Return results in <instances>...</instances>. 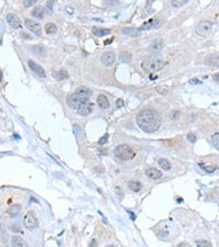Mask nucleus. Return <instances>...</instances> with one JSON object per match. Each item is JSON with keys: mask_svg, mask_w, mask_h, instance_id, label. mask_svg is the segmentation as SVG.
<instances>
[{"mask_svg": "<svg viewBox=\"0 0 219 247\" xmlns=\"http://www.w3.org/2000/svg\"><path fill=\"white\" fill-rule=\"evenodd\" d=\"M120 59L123 63H130L132 61V55L127 53V52H122L120 54Z\"/></svg>", "mask_w": 219, "mask_h": 247, "instance_id": "obj_23", "label": "nucleus"}, {"mask_svg": "<svg viewBox=\"0 0 219 247\" xmlns=\"http://www.w3.org/2000/svg\"><path fill=\"white\" fill-rule=\"evenodd\" d=\"M23 223L26 228H30V230H33V228H36L38 226V222H37V219L35 216L33 211H29L28 213L24 215V219H23Z\"/></svg>", "mask_w": 219, "mask_h": 247, "instance_id": "obj_6", "label": "nucleus"}, {"mask_svg": "<svg viewBox=\"0 0 219 247\" xmlns=\"http://www.w3.org/2000/svg\"><path fill=\"white\" fill-rule=\"evenodd\" d=\"M96 102H98V105H99L100 108H102V109H108V107H110V101H108V99L104 96V95H100V96H98V98H96Z\"/></svg>", "mask_w": 219, "mask_h": 247, "instance_id": "obj_13", "label": "nucleus"}, {"mask_svg": "<svg viewBox=\"0 0 219 247\" xmlns=\"http://www.w3.org/2000/svg\"><path fill=\"white\" fill-rule=\"evenodd\" d=\"M123 33L127 34V35L132 36V38H137L139 35V30H136L134 28H124L123 29Z\"/></svg>", "mask_w": 219, "mask_h": 247, "instance_id": "obj_19", "label": "nucleus"}, {"mask_svg": "<svg viewBox=\"0 0 219 247\" xmlns=\"http://www.w3.org/2000/svg\"><path fill=\"white\" fill-rule=\"evenodd\" d=\"M211 142H213V145L219 151V133H215L211 136Z\"/></svg>", "mask_w": 219, "mask_h": 247, "instance_id": "obj_27", "label": "nucleus"}, {"mask_svg": "<svg viewBox=\"0 0 219 247\" xmlns=\"http://www.w3.org/2000/svg\"><path fill=\"white\" fill-rule=\"evenodd\" d=\"M162 47H163V42H162L161 40H156V41H153V43L151 44V50L156 51V52H159Z\"/></svg>", "mask_w": 219, "mask_h": 247, "instance_id": "obj_24", "label": "nucleus"}, {"mask_svg": "<svg viewBox=\"0 0 219 247\" xmlns=\"http://www.w3.org/2000/svg\"><path fill=\"white\" fill-rule=\"evenodd\" d=\"M7 22L10 24V26H12L13 29H20V28H22V23H21L20 19L14 13H9V14H7Z\"/></svg>", "mask_w": 219, "mask_h": 247, "instance_id": "obj_9", "label": "nucleus"}, {"mask_svg": "<svg viewBox=\"0 0 219 247\" xmlns=\"http://www.w3.org/2000/svg\"><path fill=\"white\" fill-rule=\"evenodd\" d=\"M74 133L77 135V136H79V135H80V133H81V129H80V127H79V125H77V124H74Z\"/></svg>", "mask_w": 219, "mask_h": 247, "instance_id": "obj_32", "label": "nucleus"}, {"mask_svg": "<svg viewBox=\"0 0 219 247\" xmlns=\"http://www.w3.org/2000/svg\"><path fill=\"white\" fill-rule=\"evenodd\" d=\"M114 153H115L116 157H118L122 160H130V159H133L136 156V151L132 146L126 145V144L117 146L115 148Z\"/></svg>", "mask_w": 219, "mask_h": 247, "instance_id": "obj_3", "label": "nucleus"}, {"mask_svg": "<svg viewBox=\"0 0 219 247\" xmlns=\"http://www.w3.org/2000/svg\"><path fill=\"white\" fill-rule=\"evenodd\" d=\"M186 2H187V0H173V1H171V4L173 7H181L183 4H185Z\"/></svg>", "mask_w": 219, "mask_h": 247, "instance_id": "obj_28", "label": "nucleus"}, {"mask_svg": "<svg viewBox=\"0 0 219 247\" xmlns=\"http://www.w3.org/2000/svg\"><path fill=\"white\" fill-rule=\"evenodd\" d=\"M128 188L130 189L132 191H134V192H138L142 188V184H141V182L137 181V180H130L128 182Z\"/></svg>", "mask_w": 219, "mask_h": 247, "instance_id": "obj_17", "label": "nucleus"}, {"mask_svg": "<svg viewBox=\"0 0 219 247\" xmlns=\"http://www.w3.org/2000/svg\"><path fill=\"white\" fill-rule=\"evenodd\" d=\"M20 211H21L20 204H12L7 209V214L13 218V216H17L18 214L20 213Z\"/></svg>", "mask_w": 219, "mask_h": 247, "instance_id": "obj_15", "label": "nucleus"}, {"mask_svg": "<svg viewBox=\"0 0 219 247\" xmlns=\"http://www.w3.org/2000/svg\"><path fill=\"white\" fill-rule=\"evenodd\" d=\"M137 124L142 131L153 133L161 125V117L153 109H144L137 114Z\"/></svg>", "mask_w": 219, "mask_h": 247, "instance_id": "obj_1", "label": "nucleus"}, {"mask_svg": "<svg viewBox=\"0 0 219 247\" xmlns=\"http://www.w3.org/2000/svg\"><path fill=\"white\" fill-rule=\"evenodd\" d=\"M116 105H117L118 108H120V107H123V105H124V101L122 100V99H118V100L116 101Z\"/></svg>", "mask_w": 219, "mask_h": 247, "instance_id": "obj_35", "label": "nucleus"}, {"mask_svg": "<svg viewBox=\"0 0 219 247\" xmlns=\"http://www.w3.org/2000/svg\"><path fill=\"white\" fill-rule=\"evenodd\" d=\"M115 58H116L115 54H114L112 51L104 52L103 54L101 55V62H102L105 66H111V65H113V63L115 62Z\"/></svg>", "mask_w": 219, "mask_h": 247, "instance_id": "obj_8", "label": "nucleus"}, {"mask_svg": "<svg viewBox=\"0 0 219 247\" xmlns=\"http://www.w3.org/2000/svg\"><path fill=\"white\" fill-rule=\"evenodd\" d=\"M11 243H12V247H29L26 242L20 236H13Z\"/></svg>", "mask_w": 219, "mask_h": 247, "instance_id": "obj_14", "label": "nucleus"}, {"mask_svg": "<svg viewBox=\"0 0 219 247\" xmlns=\"http://www.w3.org/2000/svg\"><path fill=\"white\" fill-rule=\"evenodd\" d=\"M196 246L197 247H213L211 244L208 242V241H205V239H199V241H196Z\"/></svg>", "mask_w": 219, "mask_h": 247, "instance_id": "obj_26", "label": "nucleus"}, {"mask_svg": "<svg viewBox=\"0 0 219 247\" xmlns=\"http://www.w3.org/2000/svg\"><path fill=\"white\" fill-rule=\"evenodd\" d=\"M35 4H36V0H25V1H23V4H24L25 8L32 7V6H34Z\"/></svg>", "mask_w": 219, "mask_h": 247, "instance_id": "obj_30", "label": "nucleus"}, {"mask_svg": "<svg viewBox=\"0 0 219 247\" xmlns=\"http://www.w3.org/2000/svg\"><path fill=\"white\" fill-rule=\"evenodd\" d=\"M28 65H29V67L31 68V70L34 71L37 76H40V77H42V78L46 77V74H45L44 68L42 67V66H40L38 64H36L35 62H33V61H29V62H28Z\"/></svg>", "mask_w": 219, "mask_h": 247, "instance_id": "obj_10", "label": "nucleus"}, {"mask_svg": "<svg viewBox=\"0 0 219 247\" xmlns=\"http://www.w3.org/2000/svg\"><path fill=\"white\" fill-rule=\"evenodd\" d=\"M53 75H54L55 78H57L58 80H62V79H66V78H68L69 76H68V73H67V70H65V69H62V70H59L56 74V73H53Z\"/></svg>", "mask_w": 219, "mask_h": 247, "instance_id": "obj_22", "label": "nucleus"}, {"mask_svg": "<svg viewBox=\"0 0 219 247\" xmlns=\"http://www.w3.org/2000/svg\"><path fill=\"white\" fill-rule=\"evenodd\" d=\"M213 78L216 80V81H219V73H217V74H215V75L213 76Z\"/></svg>", "mask_w": 219, "mask_h": 247, "instance_id": "obj_40", "label": "nucleus"}, {"mask_svg": "<svg viewBox=\"0 0 219 247\" xmlns=\"http://www.w3.org/2000/svg\"><path fill=\"white\" fill-rule=\"evenodd\" d=\"M163 66H164V63L161 59L158 58H148L141 62V68L146 71H149V73L160 70Z\"/></svg>", "mask_w": 219, "mask_h": 247, "instance_id": "obj_4", "label": "nucleus"}, {"mask_svg": "<svg viewBox=\"0 0 219 247\" xmlns=\"http://www.w3.org/2000/svg\"><path fill=\"white\" fill-rule=\"evenodd\" d=\"M32 16L35 18H38V19H42L43 16H44V10H43V8H41V7L35 8L33 11H32Z\"/></svg>", "mask_w": 219, "mask_h": 247, "instance_id": "obj_25", "label": "nucleus"}, {"mask_svg": "<svg viewBox=\"0 0 219 247\" xmlns=\"http://www.w3.org/2000/svg\"><path fill=\"white\" fill-rule=\"evenodd\" d=\"M178 247H191V246H190V244H187V243H181V244H179Z\"/></svg>", "mask_w": 219, "mask_h": 247, "instance_id": "obj_38", "label": "nucleus"}, {"mask_svg": "<svg viewBox=\"0 0 219 247\" xmlns=\"http://www.w3.org/2000/svg\"><path fill=\"white\" fill-rule=\"evenodd\" d=\"M25 26H26L31 32H33L35 35L41 36L42 28L38 22L34 21V20H31V19H28V20H25Z\"/></svg>", "mask_w": 219, "mask_h": 247, "instance_id": "obj_7", "label": "nucleus"}, {"mask_svg": "<svg viewBox=\"0 0 219 247\" xmlns=\"http://www.w3.org/2000/svg\"><path fill=\"white\" fill-rule=\"evenodd\" d=\"M159 25H160L159 20L155 19V20H150V21L146 22L145 24H142L139 28V30H149V29H152V28H158Z\"/></svg>", "mask_w": 219, "mask_h": 247, "instance_id": "obj_16", "label": "nucleus"}, {"mask_svg": "<svg viewBox=\"0 0 219 247\" xmlns=\"http://www.w3.org/2000/svg\"><path fill=\"white\" fill-rule=\"evenodd\" d=\"M112 41H113V38H110V40H106V41H104V44H108V43H111Z\"/></svg>", "mask_w": 219, "mask_h": 247, "instance_id": "obj_44", "label": "nucleus"}, {"mask_svg": "<svg viewBox=\"0 0 219 247\" xmlns=\"http://www.w3.org/2000/svg\"><path fill=\"white\" fill-rule=\"evenodd\" d=\"M156 90H157V92L158 93H160V95H165V93L168 92V88L164 87V86H158L157 88H156Z\"/></svg>", "mask_w": 219, "mask_h": 247, "instance_id": "obj_29", "label": "nucleus"}, {"mask_svg": "<svg viewBox=\"0 0 219 247\" xmlns=\"http://www.w3.org/2000/svg\"><path fill=\"white\" fill-rule=\"evenodd\" d=\"M92 33L94 34L95 36L101 38V36H105V35H108V34L111 33V30L101 29V28H93V29H92Z\"/></svg>", "mask_w": 219, "mask_h": 247, "instance_id": "obj_18", "label": "nucleus"}, {"mask_svg": "<svg viewBox=\"0 0 219 247\" xmlns=\"http://www.w3.org/2000/svg\"><path fill=\"white\" fill-rule=\"evenodd\" d=\"M211 28H213V23L210 21L204 20V21H201L197 24L195 31H196V33L198 34L199 36H206V35L210 33Z\"/></svg>", "mask_w": 219, "mask_h": 247, "instance_id": "obj_5", "label": "nucleus"}, {"mask_svg": "<svg viewBox=\"0 0 219 247\" xmlns=\"http://www.w3.org/2000/svg\"><path fill=\"white\" fill-rule=\"evenodd\" d=\"M179 114H180V113H179L178 111H176V112H173V113H172V117H173V119H175V117H178Z\"/></svg>", "mask_w": 219, "mask_h": 247, "instance_id": "obj_42", "label": "nucleus"}, {"mask_svg": "<svg viewBox=\"0 0 219 247\" xmlns=\"http://www.w3.org/2000/svg\"><path fill=\"white\" fill-rule=\"evenodd\" d=\"M90 247H96V242H95V239H93L92 241L91 245H90Z\"/></svg>", "mask_w": 219, "mask_h": 247, "instance_id": "obj_43", "label": "nucleus"}, {"mask_svg": "<svg viewBox=\"0 0 219 247\" xmlns=\"http://www.w3.org/2000/svg\"><path fill=\"white\" fill-rule=\"evenodd\" d=\"M196 135L194 134V133H189V135H187V140H189V142L191 143H195L196 142Z\"/></svg>", "mask_w": 219, "mask_h": 247, "instance_id": "obj_31", "label": "nucleus"}, {"mask_svg": "<svg viewBox=\"0 0 219 247\" xmlns=\"http://www.w3.org/2000/svg\"><path fill=\"white\" fill-rule=\"evenodd\" d=\"M146 175H147V177H149L150 179L157 180L162 177V172H160V170L156 169V168H147V169H146Z\"/></svg>", "mask_w": 219, "mask_h": 247, "instance_id": "obj_12", "label": "nucleus"}, {"mask_svg": "<svg viewBox=\"0 0 219 247\" xmlns=\"http://www.w3.org/2000/svg\"><path fill=\"white\" fill-rule=\"evenodd\" d=\"M158 165H159L163 170H170V169H171V163L165 158L158 159Z\"/></svg>", "mask_w": 219, "mask_h": 247, "instance_id": "obj_20", "label": "nucleus"}, {"mask_svg": "<svg viewBox=\"0 0 219 247\" xmlns=\"http://www.w3.org/2000/svg\"><path fill=\"white\" fill-rule=\"evenodd\" d=\"M108 134L106 133V134L104 135L103 137H101L99 140V144H104V143H106V141H108Z\"/></svg>", "mask_w": 219, "mask_h": 247, "instance_id": "obj_34", "label": "nucleus"}, {"mask_svg": "<svg viewBox=\"0 0 219 247\" xmlns=\"http://www.w3.org/2000/svg\"><path fill=\"white\" fill-rule=\"evenodd\" d=\"M12 228V231L13 232H18V233H23L22 231L20 230V228H18V227H16V226H13V227H11Z\"/></svg>", "mask_w": 219, "mask_h": 247, "instance_id": "obj_39", "label": "nucleus"}, {"mask_svg": "<svg viewBox=\"0 0 219 247\" xmlns=\"http://www.w3.org/2000/svg\"><path fill=\"white\" fill-rule=\"evenodd\" d=\"M45 31H46V33H48V34H54V33L57 32V26H56L55 23H52V22H50V23H46Z\"/></svg>", "mask_w": 219, "mask_h": 247, "instance_id": "obj_21", "label": "nucleus"}, {"mask_svg": "<svg viewBox=\"0 0 219 247\" xmlns=\"http://www.w3.org/2000/svg\"><path fill=\"white\" fill-rule=\"evenodd\" d=\"M91 95L92 91L90 89H88L87 87H79L77 89V91L67 98V103H68V105L70 107L71 109L77 112L81 105L89 102V101H91L90 100V96Z\"/></svg>", "mask_w": 219, "mask_h": 247, "instance_id": "obj_2", "label": "nucleus"}, {"mask_svg": "<svg viewBox=\"0 0 219 247\" xmlns=\"http://www.w3.org/2000/svg\"><path fill=\"white\" fill-rule=\"evenodd\" d=\"M201 83H202V81H201V80H198V79H196V78L190 80V84H201Z\"/></svg>", "mask_w": 219, "mask_h": 247, "instance_id": "obj_37", "label": "nucleus"}, {"mask_svg": "<svg viewBox=\"0 0 219 247\" xmlns=\"http://www.w3.org/2000/svg\"><path fill=\"white\" fill-rule=\"evenodd\" d=\"M53 4H54V1H50V2L47 4V9H50V12L53 11V10H52V8H53Z\"/></svg>", "mask_w": 219, "mask_h": 247, "instance_id": "obj_36", "label": "nucleus"}, {"mask_svg": "<svg viewBox=\"0 0 219 247\" xmlns=\"http://www.w3.org/2000/svg\"><path fill=\"white\" fill-rule=\"evenodd\" d=\"M106 247H115V246H113V245H108Z\"/></svg>", "mask_w": 219, "mask_h": 247, "instance_id": "obj_45", "label": "nucleus"}, {"mask_svg": "<svg viewBox=\"0 0 219 247\" xmlns=\"http://www.w3.org/2000/svg\"><path fill=\"white\" fill-rule=\"evenodd\" d=\"M66 10H67V12L68 13H70V14H72V8H70V7H66Z\"/></svg>", "mask_w": 219, "mask_h": 247, "instance_id": "obj_41", "label": "nucleus"}, {"mask_svg": "<svg viewBox=\"0 0 219 247\" xmlns=\"http://www.w3.org/2000/svg\"><path fill=\"white\" fill-rule=\"evenodd\" d=\"M37 50V52L36 53H35V54H38V53H40V52H42V53H43V54H44V53H45V50H44V48H43V47H42V46H38V45H36L35 46V47H33V51H36Z\"/></svg>", "mask_w": 219, "mask_h": 247, "instance_id": "obj_33", "label": "nucleus"}, {"mask_svg": "<svg viewBox=\"0 0 219 247\" xmlns=\"http://www.w3.org/2000/svg\"><path fill=\"white\" fill-rule=\"evenodd\" d=\"M205 65L210 67H219V54H210L205 58Z\"/></svg>", "mask_w": 219, "mask_h": 247, "instance_id": "obj_11", "label": "nucleus"}]
</instances>
